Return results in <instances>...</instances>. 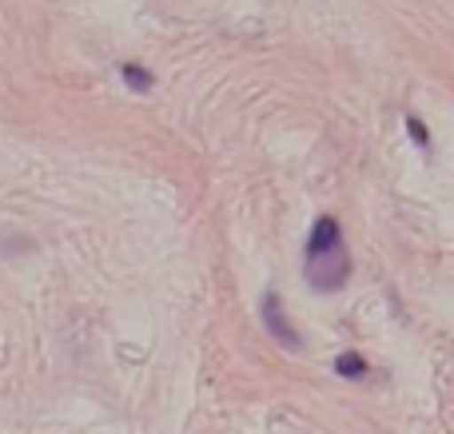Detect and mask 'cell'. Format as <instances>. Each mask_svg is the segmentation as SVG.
I'll use <instances>...</instances> for the list:
<instances>
[{
	"label": "cell",
	"instance_id": "1",
	"mask_svg": "<svg viewBox=\"0 0 454 434\" xmlns=\"http://www.w3.org/2000/svg\"><path fill=\"white\" fill-rule=\"evenodd\" d=\"M303 275L311 283V291L319 295H335L347 287L351 279V252H347L343 228L335 215H319L307 231V247H303Z\"/></svg>",
	"mask_w": 454,
	"mask_h": 434
},
{
	"label": "cell",
	"instance_id": "2",
	"mask_svg": "<svg viewBox=\"0 0 454 434\" xmlns=\"http://www.w3.org/2000/svg\"><path fill=\"white\" fill-rule=\"evenodd\" d=\"M259 315H263V327L271 331L275 343H283L287 351H299V347H303V339L295 335V327H291L287 311H283V299H279V295H263V307H259Z\"/></svg>",
	"mask_w": 454,
	"mask_h": 434
},
{
	"label": "cell",
	"instance_id": "3",
	"mask_svg": "<svg viewBox=\"0 0 454 434\" xmlns=\"http://www.w3.org/2000/svg\"><path fill=\"white\" fill-rule=\"evenodd\" d=\"M335 375H343V379H363L367 363H363V355H355V351H343V355L335 359Z\"/></svg>",
	"mask_w": 454,
	"mask_h": 434
},
{
	"label": "cell",
	"instance_id": "4",
	"mask_svg": "<svg viewBox=\"0 0 454 434\" xmlns=\"http://www.w3.org/2000/svg\"><path fill=\"white\" fill-rule=\"evenodd\" d=\"M120 76H124V84L136 88V92H148V88H152V72L140 68V64H124V68H120Z\"/></svg>",
	"mask_w": 454,
	"mask_h": 434
},
{
	"label": "cell",
	"instance_id": "5",
	"mask_svg": "<svg viewBox=\"0 0 454 434\" xmlns=\"http://www.w3.org/2000/svg\"><path fill=\"white\" fill-rule=\"evenodd\" d=\"M407 132H411V136H415V143H419V148H427V143H431V136H427V128H423V124H419V120H415V116H411V120H407Z\"/></svg>",
	"mask_w": 454,
	"mask_h": 434
}]
</instances>
